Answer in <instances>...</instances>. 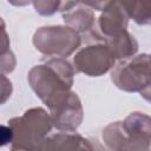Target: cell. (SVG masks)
<instances>
[{"mask_svg":"<svg viewBox=\"0 0 151 151\" xmlns=\"http://www.w3.org/2000/svg\"><path fill=\"white\" fill-rule=\"evenodd\" d=\"M76 70L64 58H51L33 66L27 81L35 96L50 109L58 105L71 91Z\"/></svg>","mask_w":151,"mask_h":151,"instance_id":"1","label":"cell"},{"mask_svg":"<svg viewBox=\"0 0 151 151\" xmlns=\"http://www.w3.org/2000/svg\"><path fill=\"white\" fill-rule=\"evenodd\" d=\"M13 138L11 151H38L52 130L50 113L42 107H31L8 120Z\"/></svg>","mask_w":151,"mask_h":151,"instance_id":"2","label":"cell"},{"mask_svg":"<svg viewBox=\"0 0 151 151\" xmlns=\"http://www.w3.org/2000/svg\"><path fill=\"white\" fill-rule=\"evenodd\" d=\"M111 80L124 92H138L150 99V55L137 54L119 60L111 71Z\"/></svg>","mask_w":151,"mask_h":151,"instance_id":"3","label":"cell"},{"mask_svg":"<svg viewBox=\"0 0 151 151\" xmlns=\"http://www.w3.org/2000/svg\"><path fill=\"white\" fill-rule=\"evenodd\" d=\"M33 45L44 55L65 58L71 55L81 42L79 33L67 26L53 25L39 27L33 34Z\"/></svg>","mask_w":151,"mask_h":151,"instance_id":"4","label":"cell"},{"mask_svg":"<svg viewBox=\"0 0 151 151\" xmlns=\"http://www.w3.org/2000/svg\"><path fill=\"white\" fill-rule=\"evenodd\" d=\"M116 65V59L104 42H91L80 48L73 57L76 71L88 77H100L107 73Z\"/></svg>","mask_w":151,"mask_h":151,"instance_id":"5","label":"cell"},{"mask_svg":"<svg viewBox=\"0 0 151 151\" xmlns=\"http://www.w3.org/2000/svg\"><path fill=\"white\" fill-rule=\"evenodd\" d=\"M129 17L120 1H107L97 20V29L88 32L87 41L104 42V40L113 38L127 31Z\"/></svg>","mask_w":151,"mask_h":151,"instance_id":"6","label":"cell"},{"mask_svg":"<svg viewBox=\"0 0 151 151\" xmlns=\"http://www.w3.org/2000/svg\"><path fill=\"white\" fill-rule=\"evenodd\" d=\"M52 126L60 132H76L84 119V109L78 94L73 91L54 107L50 109Z\"/></svg>","mask_w":151,"mask_h":151,"instance_id":"7","label":"cell"},{"mask_svg":"<svg viewBox=\"0 0 151 151\" xmlns=\"http://www.w3.org/2000/svg\"><path fill=\"white\" fill-rule=\"evenodd\" d=\"M105 146L110 151H150V142L138 138L127 132L122 120L112 122L106 125L101 132Z\"/></svg>","mask_w":151,"mask_h":151,"instance_id":"8","label":"cell"},{"mask_svg":"<svg viewBox=\"0 0 151 151\" xmlns=\"http://www.w3.org/2000/svg\"><path fill=\"white\" fill-rule=\"evenodd\" d=\"M38 151H97L93 143L77 132H58L47 136Z\"/></svg>","mask_w":151,"mask_h":151,"instance_id":"9","label":"cell"},{"mask_svg":"<svg viewBox=\"0 0 151 151\" xmlns=\"http://www.w3.org/2000/svg\"><path fill=\"white\" fill-rule=\"evenodd\" d=\"M65 26L72 28L77 33L87 34L94 28L96 17L93 9L86 6L83 1H74L73 5L63 12Z\"/></svg>","mask_w":151,"mask_h":151,"instance_id":"10","label":"cell"},{"mask_svg":"<svg viewBox=\"0 0 151 151\" xmlns=\"http://www.w3.org/2000/svg\"><path fill=\"white\" fill-rule=\"evenodd\" d=\"M104 44L109 46L116 60H123L133 57L138 51V41L129 31L104 40Z\"/></svg>","mask_w":151,"mask_h":151,"instance_id":"11","label":"cell"},{"mask_svg":"<svg viewBox=\"0 0 151 151\" xmlns=\"http://www.w3.org/2000/svg\"><path fill=\"white\" fill-rule=\"evenodd\" d=\"M129 19L138 25H150L151 22V2L145 1H120Z\"/></svg>","mask_w":151,"mask_h":151,"instance_id":"12","label":"cell"},{"mask_svg":"<svg viewBox=\"0 0 151 151\" xmlns=\"http://www.w3.org/2000/svg\"><path fill=\"white\" fill-rule=\"evenodd\" d=\"M32 5L38 14L48 17V15H53L60 9L61 1L59 0H34L32 1Z\"/></svg>","mask_w":151,"mask_h":151,"instance_id":"13","label":"cell"},{"mask_svg":"<svg viewBox=\"0 0 151 151\" xmlns=\"http://www.w3.org/2000/svg\"><path fill=\"white\" fill-rule=\"evenodd\" d=\"M13 93V84L5 74H0V105H4Z\"/></svg>","mask_w":151,"mask_h":151,"instance_id":"14","label":"cell"},{"mask_svg":"<svg viewBox=\"0 0 151 151\" xmlns=\"http://www.w3.org/2000/svg\"><path fill=\"white\" fill-rule=\"evenodd\" d=\"M11 40L9 35L6 31V24L4 19L0 17V57H4L8 53H11Z\"/></svg>","mask_w":151,"mask_h":151,"instance_id":"15","label":"cell"},{"mask_svg":"<svg viewBox=\"0 0 151 151\" xmlns=\"http://www.w3.org/2000/svg\"><path fill=\"white\" fill-rule=\"evenodd\" d=\"M12 138H13L12 129L8 125L0 124V147L11 144L12 143Z\"/></svg>","mask_w":151,"mask_h":151,"instance_id":"16","label":"cell"}]
</instances>
